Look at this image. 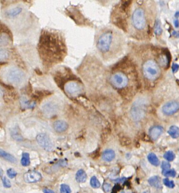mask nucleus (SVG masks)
Wrapping results in <instances>:
<instances>
[{"instance_id":"9","label":"nucleus","mask_w":179,"mask_h":193,"mask_svg":"<svg viewBox=\"0 0 179 193\" xmlns=\"http://www.w3.org/2000/svg\"><path fill=\"white\" fill-rule=\"evenodd\" d=\"M12 42V31L4 21L0 20V47L10 46Z\"/></svg>"},{"instance_id":"5","label":"nucleus","mask_w":179,"mask_h":193,"mask_svg":"<svg viewBox=\"0 0 179 193\" xmlns=\"http://www.w3.org/2000/svg\"><path fill=\"white\" fill-rule=\"evenodd\" d=\"M158 56H155L152 53H145L136 58V65L138 66L139 74L149 85H153L157 82L162 74L164 68L159 64Z\"/></svg>"},{"instance_id":"31","label":"nucleus","mask_w":179,"mask_h":193,"mask_svg":"<svg viewBox=\"0 0 179 193\" xmlns=\"http://www.w3.org/2000/svg\"><path fill=\"white\" fill-rule=\"evenodd\" d=\"M164 184L165 186H166L169 188H173L175 187V184L173 181H170L168 178H164Z\"/></svg>"},{"instance_id":"3","label":"nucleus","mask_w":179,"mask_h":193,"mask_svg":"<svg viewBox=\"0 0 179 193\" xmlns=\"http://www.w3.org/2000/svg\"><path fill=\"white\" fill-rule=\"evenodd\" d=\"M95 46L103 61H113L122 55L125 48V40L122 34L117 30L105 28L96 34Z\"/></svg>"},{"instance_id":"7","label":"nucleus","mask_w":179,"mask_h":193,"mask_svg":"<svg viewBox=\"0 0 179 193\" xmlns=\"http://www.w3.org/2000/svg\"><path fill=\"white\" fill-rule=\"evenodd\" d=\"M63 89L65 93L72 98L82 96L85 92L83 83L76 76L65 81L63 85Z\"/></svg>"},{"instance_id":"15","label":"nucleus","mask_w":179,"mask_h":193,"mask_svg":"<svg viewBox=\"0 0 179 193\" xmlns=\"http://www.w3.org/2000/svg\"><path fill=\"white\" fill-rule=\"evenodd\" d=\"M164 129L160 126H155L151 127L149 131V135L152 140L155 141L159 138L163 133Z\"/></svg>"},{"instance_id":"19","label":"nucleus","mask_w":179,"mask_h":193,"mask_svg":"<svg viewBox=\"0 0 179 193\" xmlns=\"http://www.w3.org/2000/svg\"><path fill=\"white\" fill-rule=\"evenodd\" d=\"M76 179L78 182L84 183L86 181V173L83 169H80L79 171H78L77 173H76Z\"/></svg>"},{"instance_id":"22","label":"nucleus","mask_w":179,"mask_h":193,"mask_svg":"<svg viewBox=\"0 0 179 193\" xmlns=\"http://www.w3.org/2000/svg\"><path fill=\"white\" fill-rule=\"evenodd\" d=\"M179 128L175 126H172L169 129L168 133L171 137L173 138H177L179 137Z\"/></svg>"},{"instance_id":"1","label":"nucleus","mask_w":179,"mask_h":193,"mask_svg":"<svg viewBox=\"0 0 179 193\" xmlns=\"http://www.w3.org/2000/svg\"><path fill=\"white\" fill-rule=\"evenodd\" d=\"M138 74L134 62L126 59L111 68L108 73V82L124 99H132L136 94Z\"/></svg>"},{"instance_id":"6","label":"nucleus","mask_w":179,"mask_h":193,"mask_svg":"<svg viewBox=\"0 0 179 193\" xmlns=\"http://www.w3.org/2000/svg\"><path fill=\"white\" fill-rule=\"evenodd\" d=\"M148 100L143 95L138 96L133 101L128 112V116L134 123H140L145 119L148 112Z\"/></svg>"},{"instance_id":"20","label":"nucleus","mask_w":179,"mask_h":193,"mask_svg":"<svg viewBox=\"0 0 179 193\" xmlns=\"http://www.w3.org/2000/svg\"><path fill=\"white\" fill-rule=\"evenodd\" d=\"M0 157L11 163H15L16 159L14 156L7 153L6 151L0 149Z\"/></svg>"},{"instance_id":"4","label":"nucleus","mask_w":179,"mask_h":193,"mask_svg":"<svg viewBox=\"0 0 179 193\" xmlns=\"http://www.w3.org/2000/svg\"><path fill=\"white\" fill-rule=\"evenodd\" d=\"M2 21L10 28L27 30L38 25V19L28 10L25 4L19 3L2 10Z\"/></svg>"},{"instance_id":"37","label":"nucleus","mask_w":179,"mask_h":193,"mask_svg":"<svg viewBox=\"0 0 179 193\" xmlns=\"http://www.w3.org/2000/svg\"><path fill=\"white\" fill-rule=\"evenodd\" d=\"M126 178H120V179H119V180H114V182H124V180H125Z\"/></svg>"},{"instance_id":"28","label":"nucleus","mask_w":179,"mask_h":193,"mask_svg":"<svg viewBox=\"0 0 179 193\" xmlns=\"http://www.w3.org/2000/svg\"><path fill=\"white\" fill-rule=\"evenodd\" d=\"M164 158L167 160V161H172L175 158V155L172 151H168L164 154Z\"/></svg>"},{"instance_id":"10","label":"nucleus","mask_w":179,"mask_h":193,"mask_svg":"<svg viewBox=\"0 0 179 193\" xmlns=\"http://www.w3.org/2000/svg\"><path fill=\"white\" fill-rule=\"evenodd\" d=\"M4 78L10 83L19 84L24 78V74L22 70L16 67L7 69L4 74Z\"/></svg>"},{"instance_id":"36","label":"nucleus","mask_w":179,"mask_h":193,"mask_svg":"<svg viewBox=\"0 0 179 193\" xmlns=\"http://www.w3.org/2000/svg\"><path fill=\"white\" fill-rule=\"evenodd\" d=\"M43 191L44 193H55L54 192V191L49 189H44Z\"/></svg>"},{"instance_id":"18","label":"nucleus","mask_w":179,"mask_h":193,"mask_svg":"<svg viewBox=\"0 0 179 193\" xmlns=\"http://www.w3.org/2000/svg\"><path fill=\"white\" fill-rule=\"evenodd\" d=\"M148 182L149 185L152 187H155L157 189L162 188L161 178L157 176H155L150 178L148 180Z\"/></svg>"},{"instance_id":"39","label":"nucleus","mask_w":179,"mask_h":193,"mask_svg":"<svg viewBox=\"0 0 179 193\" xmlns=\"http://www.w3.org/2000/svg\"><path fill=\"white\" fill-rule=\"evenodd\" d=\"M150 193V192H149V191H145V193Z\"/></svg>"},{"instance_id":"34","label":"nucleus","mask_w":179,"mask_h":193,"mask_svg":"<svg viewBox=\"0 0 179 193\" xmlns=\"http://www.w3.org/2000/svg\"><path fill=\"white\" fill-rule=\"evenodd\" d=\"M161 167H162V168L163 169L164 171L168 170V169H170V168H171V165H170V164L169 163L164 161V162L162 163Z\"/></svg>"},{"instance_id":"2","label":"nucleus","mask_w":179,"mask_h":193,"mask_svg":"<svg viewBox=\"0 0 179 193\" xmlns=\"http://www.w3.org/2000/svg\"><path fill=\"white\" fill-rule=\"evenodd\" d=\"M37 50L45 65L51 67L58 64L67 53L64 36L58 30L43 28L39 36Z\"/></svg>"},{"instance_id":"35","label":"nucleus","mask_w":179,"mask_h":193,"mask_svg":"<svg viewBox=\"0 0 179 193\" xmlns=\"http://www.w3.org/2000/svg\"><path fill=\"white\" fill-rule=\"evenodd\" d=\"M103 189L105 190V192H109L111 189V186L110 185V184L105 183L103 185Z\"/></svg>"},{"instance_id":"11","label":"nucleus","mask_w":179,"mask_h":193,"mask_svg":"<svg viewBox=\"0 0 179 193\" xmlns=\"http://www.w3.org/2000/svg\"><path fill=\"white\" fill-rule=\"evenodd\" d=\"M179 102L176 99L166 102L161 107V112L164 116L170 117L175 115L179 110Z\"/></svg>"},{"instance_id":"29","label":"nucleus","mask_w":179,"mask_h":193,"mask_svg":"<svg viewBox=\"0 0 179 193\" xmlns=\"http://www.w3.org/2000/svg\"><path fill=\"white\" fill-rule=\"evenodd\" d=\"M162 174L166 177H175L176 176V172L174 169H168L166 171H162Z\"/></svg>"},{"instance_id":"8","label":"nucleus","mask_w":179,"mask_h":193,"mask_svg":"<svg viewBox=\"0 0 179 193\" xmlns=\"http://www.w3.org/2000/svg\"><path fill=\"white\" fill-rule=\"evenodd\" d=\"M132 23L133 27L139 31H144L147 26L145 11L142 8H137L132 15Z\"/></svg>"},{"instance_id":"21","label":"nucleus","mask_w":179,"mask_h":193,"mask_svg":"<svg viewBox=\"0 0 179 193\" xmlns=\"http://www.w3.org/2000/svg\"><path fill=\"white\" fill-rule=\"evenodd\" d=\"M148 159L149 162L153 166L157 167L159 165V160L158 159L157 156L154 153L149 154L148 155Z\"/></svg>"},{"instance_id":"12","label":"nucleus","mask_w":179,"mask_h":193,"mask_svg":"<svg viewBox=\"0 0 179 193\" xmlns=\"http://www.w3.org/2000/svg\"><path fill=\"white\" fill-rule=\"evenodd\" d=\"M37 143L43 148L44 150L50 151L53 150V142L51 141L49 137L45 133H40L36 137Z\"/></svg>"},{"instance_id":"14","label":"nucleus","mask_w":179,"mask_h":193,"mask_svg":"<svg viewBox=\"0 0 179 193\" xmlns=\"http://www.w3.org/2000/svg\"><path fill=\"white\" fill-rule=\"evenodd\" d=\"M31 0H0L1 7L2 10L6 9L10 6L15 5L19 3H30Z\"/></svg>"},{"instance_id":"23","label":"nucleus","mask_w":179,"mask_h":193,"mask_svg":"<svg viewBox=\"0 0 179 193\" xmlns=\"http://www.w3.org/2000/svg\"><path fill=\"white\" fill-rule=\"evenodd\" d=\"M20 102L22 107H24V108H32L36 106L35 102H30L29 101L25 98H22Z\"/></svg>"},{"instance_id":"26","label":"nucleus","mask_w":179,"mask_h":193,"mask_svg":"<svg viewBox=\"0 0 179 193\" xmlns=\"http://www.w3.org/2000/svg\"><path fill=\"white\" fill-rule=\"evenodd\" d=\"M46 108L45 111H46L47 113L50 114H54L57 111V106L54 103H49L45 105Z\"/></svg>"},{"instance_id":"16","label":"nucleus","mask_w":179,"mask_h":193,"mask_svg":"<svg viewBox=\"0 0 179 193\" xmlns=\"http://www.w3.org/2000/svg\"><path fill=\"white\" fill-rule=\"evenodd\" d=\"M68 123L62 120H56L53 124V128L58 133H63L68 128Z\"/></svg>"},{"instance_id":"38","label":"nucleus","mask_w":179,"mask_h":193,"mask_svg":"<svg viewBox=\"0 0 179 193\" xmlns=\"http://www.w3.org/2000/svg\"><path fill=\"white\" fill-rule=\"evenodd\" d=\"M3 175V171L2 169L0 168V177H1Z\"/></svg>"},{"instance_id":"30","label":"nucleus","mask_w":179,"mask_h":193,"mask_svg":"<svg viewBox=\"0 0 179 193\" xmlns=\"http://www.w3.org/2000/svg\"><path fill=\"white\" fill-rule=\"evenodd\" d=\"M60 193H71V188L66 184H62L60 186Z\"/></svg>"},{"instance_id":"25","label":"nucleus","mask_w":179,"mask_h":193,"mask_svg":"<svg viewBox=\"0 0 179 193\" xmlns=\"http://www.w3.org/2000/svg\"><path fill=\"white\" fill-rule=\"evenodd\" d=\"M9 57V52L6 49L0 47V62L6 61Z\"/></svg>"},{"instance_id":"32","label":"nucleus","mask_w":179,"mask_h":193,"mask_svg":"<svg viewBox=\"0 0 179 193\" xmlns=\"http://www.w3.org/2000/svg\"><path fill=\"white\" fill-rule=\"evenodd\" d=\"M7 175L10 178H14L17 175V173L16 172L14 169L12 168H10L7 171Z\"/></svg>"},{"instance_id":"27","label":"nucleus","mask_w":179,"mask_h":193,"mask_svg":"<svg viewBox=\"0 0 179 193\" xmlns=\"http://www.w3.org/2000/svg\"><path fill=\"white\" fill-rule=\"evenodd\" d=\"M90 185L94 188H99L101 184L98 179L95 176H93L90 180Z\"/></svg>"},{"instance_id":"24","label":"nucleus","mask_w":179,"mask_h":193,"mask_svg":"<svg viewBox=\"0 0 179 193\" xmlns=\"http://www.w3.org/2000/svg\"><path fill=\"white\" fill-rule=\"evenodd\" d=\"M30 157L28 153H23L22 154L21 164L24 167H27L30 164Z\"/></svg>"},{"instance_id":"17","label":"nucleus","mask_w":179,"mask_h":193,"mask_svg":"<svg viewBox=\"0 0 179 193\" xmlns=\"http://www.w3.org/2000/svg\"><path fill=\"white\" fill-rule=\"evenodd\" d=\"M116 156L115 152L111 149H108L106 150L103 152L102 155V158L105 162H111L114 159Z\"/></svg>"},{"instance_id":"13","label":"nucleus","mask_w":179,"mask_h":193,"mask_svg":"<svg viewBox=\"0 0 179 193\" xmlns=\"http://www.w3.org/2000/svg\"><path fill=\"white\" fill-rule=\"evenodd\" d=\"M23 178L27 183H36L41 180L42 175L38 172L29 171L25 173Z\"/></svg>"},{"instance_id":"33","label":"nucleus","mask_w":179,"mask_h":193,"mask_svg":"<svg viewBox=\"0 0 179 193\" xmlns=\"http://www.w3.org/2000/svg\"><path fill=\"white\" fill-rule=\"evenodd\" d=\"M2 182H3L4 187H6V188H10L11 186V184L10 181L6 177H3V178H2Z\"/></svg>"}]
</instances>
